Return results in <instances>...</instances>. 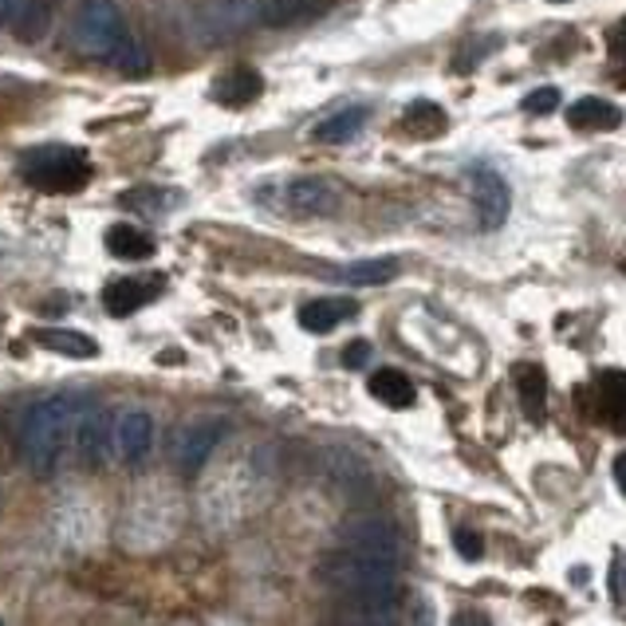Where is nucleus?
<instances>
[{
	"mask_svg": "<svg viewBox=\"0 0 626 626\" xmlns=\"http://www.w3.org/2000/svg\"><path fill=\"white\" fill-rule=\"evenodd\" d=\"M75 418H79V403L72 398H40L24 410L20 421V449H24V461L36 477H52L64 458V446L75 430Z\"/></svg>",
	"mask_w": 626,
	"mask_h": 626,
	"instance_id": "obj_1",
	"label": "nucleus"
},
{
	"mask_svg": "<svg viewBox=\"0 0 626 626\" xmlns=\"http://www.w3.org/2000/svg\"><path fill=\"white\" fill-rule=\"evenodd\" d=\"M398 571L403 568L386 560L339 548L336 556L319 563V580L336 587L339 595H351V603H374V598H398Z\"/></svg>",
	"mask_w": 626,
	"mask_h": 626,
	"instance_id": "obj_2",
	"label": "nucleus"
},
{
	"mask_svg": "<svg viewBox=\"0 0 626 626\" xmlns=\"http://www.w3.org/2000/svg\"><path fill=\"white\" fill-rule=\"evenodd\" d=\"M24 174L44 194H79L91 182V162L75 146H40L24 158Z\"/></svg>",
	"mask_w": 626,
	"mask_h": 626,
	"instance_id": "obj_3",
	"label": "nucleus"
},
{
	"mask_svg": "<svg viewBox=\"0 0 626 626\" xmlns=\"http://www.w3.org/2000/svg\"><path fill=\"white\" fill-rule=\"evenodd\" d=\"M339 543L347 552L371 556V560H386L394 568H403L406 560V540L398 532V524H391L386 516H351L339 528Z\"/></svg>",
	"mask_w": 626,
	"mask_h": 626,
	"instance_id": "obj_4",
	"label": "nucleus"
},
{
	"mask_svg": "<svg viewBox=\"0 0 626 626\" xmlns=\"http://www.w3.org/2000/svg\"><path fill=\"white\" fill-rule=\"evenodd\" d=\"M75 40L95 56H111L114 47L131 40V29H127L122 9L114 0H84L79 12H75Z\"/></svg>",
	"mask_w": 626,
	"mask_h": 626,
	"instance_id": "obj_5",
	"label": "nucleus"
},
{
	"mask_svg": "<svg viewBox=\"0 0 626 626\" xmlns=\"http://www.w3.org/2000/svg\"><path fill=\"white\" fill-rule=\"evenodd\" d=\"M224 433H229V421L224 418L194 421V426H186L178 433V441H174V465H178L182 477H197L209 465V458H213V449L221 446Z\"/></svg>",
	"mask_w": 626,
	"mask_h": 626,
	"instance_id": "obj_6",
	"label": "nucleus"
},
{
	"mask_svg": "<svg viewBox=\"0 0 626 626\" xmlns=\"http://www.w3.org/2000/svg\"><path fill=\"white\" fill-rule=\"evenodd\" d=\"M75 449L87 469H107L114 458V421L107 410H79L75 418Z\"/></svg>",
	"mask_w": 626,
	"mask_h": 626,
	"instance_id": "obj_7",
	"label": "nucleus"
},
{
	"mask_svg": "<svg viewBox=\"0 0 626 626\" xmlns=\"http://www.w3.org/2000/svg\"><path fill=\"white\" fill-rule=\"evenodd\" d=\"M469 182H473V201H477V221L485 233L501 229L508 221V206H513V194H508V182L496 174L493 166H473L469 169Z\"/></svg>",
	"mask_w": 626,
	"mask_h": 626,
	"instance_id": "obj_8",
	"label": "nucleus"
},
{
	"mask_svg": "<svg viewBox=\"0 0 626 626\" xmlns=\"http://www.w3.org/2000/svg\"><path fill=\"white\" fill-rule=\"evenodd\" d=\"M114 449L127 465H142L154 449V418L146 410H127L114 421Z\"/></svg>",
	"mask_w": 626,
	"mask_h": 626,
	"instance_id": "obj_9",
	"label": "nucleus"
},
{
	"mask_svg": "<svg viewBox=\"0 0 626 626\" xmlns=\"http://www.w3.org/2000/svg\"><path fill=\"white\" fill-rule=\"evenodd\" d=\"M591 394H595V421H603L615 433H626V374L603 371L591 383Z\"/></svg>",
	"mask_w": 626,
	"mask_h": 626,
	"instance_id": "obj_10",
	"label": "nucleus"
},
{
	"mask_svg": "<svg viewBox=\"0 0 626 626\" xmlns=\"http://www.w3.org/2000/svg\"><path fill=\"white\" fill-rule=\"evenodd\" d=\"M253 24H261V0H217L201 20V29L209 36H233V32L253 29Z\"/></svg>",
	"mask_w": 626,
	"mask_h": 626,
	"instance_id": "obj_11",
	"label": "nucleus"
},
{
	"mask_svg": "<svg viewBox=\"0 0 626 626\" xmlns=\"http://www.w3.org/2000/svg\"><path fill=\"white\" fill-rule=\"evenodd\" d=\"M288 206L296 209V213L328 217V213H336L339 194H336V186L323 178H296L288 186Z\"/></svg>",
	"mask_w": 626,
	"mask_h": 626,
	"instance_id": "obj_12",
	"label": "nucleus"
},
{
	"mask_svg": "<svg viewBox=\"0 0 626 626\" xmlns=\"http://www.w3.org/2000/svg\"><path fill=\"white\" fill-rule=\"evenodd\" d=\"M261 91H264V79L253 67H233V72H224L213 84V99L221 107H249L261 99Z\"/></svg>",
	"mask_w": 626,
	"mask_h": 626,
	"instance_id": "obj_13",
	"label": "nucleus"
},
{
	"mask_svg": "<svg viewBox=\"0 0 626 626\" xmlns=\"http://www.w3.org/2000/svg\"><path fill=\"white\" fill-rule=\"evenodd\" d=\"M513 378H516V394H520L524 418L543 421V414H548V374H543V366L520 363L513 371Z\"/></svg>",
	"mask_w": 626,
	"mask_h": 626,
	"instance_id": "obj_14",
	"label": "nucleus"
},
{
	"mask_svg": "<svg viewBox=\"0 0 626 626\" xmlns=\"http://www.w3.org/2000/svg\"><path fill=\"white\" fill-rule=\"evenodd\" d=\"M32 343L44 347V351H56V355L67 359H95L99 355V343L84 331H72V328H32L29 331Z\"/></svg>",
	"mask_w": 626,
	"mask_h": 626,
	"instance_id": "obj_15",
	"label": "nucleus"
},
{
	"mask_svg": "<svg viewBox=\"0 0 626 626\" xmlns=\"http://www.w3.org/2000/svg\"><path fill=\"white\" fill-rule=\"evenodd\" d=\"M568 122L575 131H618L623 127V111L615 103H607V99L587 95V99L568 107Z\"/></svg>",
	"mask_w": 626,
	"mask_h": 626,
	"instance_id": "obj_16",
	"label": "nucleus"
},
{
	"mask_svg": "<svg viewBox=\"0 0 626 626\" xmlns=\"http://www.w3.org/2000/svg\"><path fill=\"white\" fill-rule=\"evenodd\" d=\"M351 316H355L351 299H311V304L299 308V328L311 331V336H323V331H336Z\"/></svg>",
	"mask_w": 626,
	"mask_h": 626,
	"instance_id": "obj_17",
	"label": "nucleus"
},
{
	"mask_svg": "<svg viewBox=\"0 0 626 626\" xmlns=\"http://www.w3.org/2000/svg\"><path fill=\"white\" fill-rule=\"evenodd\" d=\"M154 296H158V288H154V284L114 281V284H107V288H103V308L111 311V316L127 319V316H134L139 308H146Z\"/></svg>",
	"mask_w": 626,
	"mask_h": 626,
	"instance_id": "obj_18",
	"label": "nucleus"
},
{
	"mask_svg": "<svg viewBox=\"0 0 626 626\" xmlns=\"http://www.w3.org/2000/svg\"><path fill=\"white\" fill-rule=\"evenodd\" d=\"M371 394L383 406H391V410H406V406H414V398H418L410 378H406L403 371H391V366L371 374Z\"/></svg>",
	"mask_w": 626,
	"mask_h": 626,
	"instance_id": "obj_19",
	"label": "nucleus"
},
{
	"mask_svg": "<svg viewBox=\"0 0 626 626\" xmlns=\"http://www.w3.org/2000/svg\"><path fill=\"white\" fill-rule=\"evenodd\" d=\"M366 107H343V111L328 114V119L316 127V139L319 142H331V146H339V142H351L359 131L366 127Z\"/></svg>",
	"mask_w": 626,
	"mask_h": 626,
	"instance_id": "obj_20",
	"label": "nucleus"
},
{
	"mask_svg": "<svg viewBox=\"0 0 626 626\" xmlns=\"http://www.w3.org/2000/svg\"><path fill=\"white\" fill-rule=\"evenodd\" d=\"M343 284H355V288H371V284H391L398 276V261L394 256H374V261H359L347 264L336 272Z\"/></svg>",
	"mask_w": 626,
	"mask_h": 626,
	"instance_id": "obj_21",
	"label": "nucleus"
},
{
	"mask_svg": "<svg viewBox=\"0 0 626 626\" xmlns=\"http://www.w3.org/2000/svg\"><path fill=\"white\" fill-rule=\"evenodd\" d=\"M107 253L119 261H146V256H154V241L134 224H114L107 233Z\"/></svg>",
	"mask_w": 626,
	"mask_h": 626,
	"instance_id": "obj_22",
	"label": "nucleus"
},
{
	"mask_svg": "<svg viewBox=\"0 0 626 626\" xmlns=\"http://www.w3.org/2000/svg\"><path fill=\"white\" fill-rule=\"evenodd\" d=\"M328 9V0H261V24H296Z\"/></svg>",
	"mask_w": 626,
	"mask_h": 626,
	"instance_id": "obj_23",
	"label": "nucleus"
},
{
	"mask_svg": "<svg viewBox=\"0 0 626 626\" xmlns=\"http://www.w3.org/2000/svg\"><path fill=\"white\" fill-rule=\"evenodd\" d=\"M403 127L414 139H433V134L446 131V111H441L438 103H430V99H418V103L406 107Z\"/></svg>",
	"mask_w": 626,
	"mask_h": 626,
	"instance_id": "obj_24",
	"label": "nucleus"
},
{
	"mask_svg": "<svg viewBox=\"0 0 626 626\" xmlns=\"http://www.w3.org/2000/svg\"><path fill=\"white\" fill-rule=\"evenodd\" d=\"M52 12H56V0H24V9L17 17V36L24 44H36L52 24Z\"/></svg>",
	"mask_w": 626,
	"mask_h": 626,
	"instance_id": "obj_25",
	"label": "nucleus"
},
{
	"mask_svg": "<svg viewBox=\"0 0 626 626\" xmlns=\"http://www.w3.org/2000/svg\"><path fill=\"white\" fill-rule=\"evenodd\" d=\"M107 59H111V64L119 67L122 75H146V72H150V52H146V47H142L134 36L127 40V44L114 47V52H111Z\"/></svg>",
	"mask_w": 626,
	"mask_h": 626,
	"instance_id": "obj_26",
	"label": "nucleus"
},
{
	"mask_svg": "<svg viewBox=\"0 0 626 626\" xmlns=\"http://www.w3.org/2000/svg\"><path fill=\"white\" fill-rule=\"evenodd\" d=\"M174 201H178V194H162V189H131V194H122V206L131 209V206H142V209H169L174 206Z\"/></svg>",
	"mask_w": 626,
	"mask_h": 626,
	"instance_id": "obj_27",
	"label": "nucleus"
},
{
	"mask_svg": "<svg viewBox=\"0 0 626 626\" xmlns=\"http://www.w3.org/2000/svg\"><path fill=\"white\" fill-rule=\"evenodd\" d=\"M607 47H611V75H615L618 84L626 87V20L618 24L615 32H611Z\"/></svg>",
	"mask_w": 626,
	"mask_h": 626,
	"instance_id": "obj_28",
	"label": "nucleus"
},
{
	"mask_svg": "<svg viewBox=\"0 0 626 626\" xmlns=\"http://www.w3.org/2000/svg\"><path fill=\"white\" fill-rule=\"evenodd\" d=\"M524 111L528 114H552L556 107H560V91L556 87H540V91H532V95H524Z\"/></svg>",
	"mask_w": 626,
	"mask_h": 626,
	"instance_id": "obj_29",
	"label": "nucleus"
},
{
	"mask_svg": "<svg viewBox=\"0 0 626 626\" xmlns=\"http://www.w3.org/2000/svg\"><path fill=\"white\" fill-rule=\"evenodd\" d=\"M453 548H458L461 560H481V556H485V540H481L473 528H458V532H453Z\"/></svg>",
	"mask_w": 626,
	"mask_h": 626,
	"instance_id": "obj_30",
	"label": "nucleus"
},
{
	"mask_svg": "<svg viewBox=\"0 0 626 626\" xmlns=\"http://www.w3.org/2000/svg\"><path fill=\"white\" fill-rule=\"evenodd\" d=\"M366 363H371V343H366V339H355V343H347L343 366H351V371H363Z\"/></svg>",
	"mask_w": 626,
	"mask_h": 626,
	"instance_id": "obj_31",
	"label": "nucleus"
},
{
	"mask_svg": "<svg viewBox=\"0 0 626 626\" xmlns=\"http://www.w3.org/2000/svg\"><path fill=\"white\" fill-rule=\"evenodd\" d=\"M611 595L618 603H626V556H615V568H611Z\"/></svg>",
	"mask_w": 626,
	"mask_h": 626,
	"instance_id": "obj_32",
	"label": "nucleus"
},
{
	"mask_svg": "<svg viewBox=\"0 0 626 626\" xmlns=\"http://www.w3.org/2000/svg\"><path fill=\"white\" fill-rule=\"evenodd\" d=\"M20 9H24V0H0V29H4L9 20H17Z\"/></svg>",
	"mask_w": 626,
	"mask_h": 626,
	"instance_id": "obj_33",
	"label": "nucleus"
},
{
	"mask_svg": "<svg viewBox=\"0 0 626 626\" xmlns=\"http://www.w3.org/2000/svg\"><path fill=\"white\" fill-rule=\"evenodd\" d=\"M453 626H493L481 611H461L458 618H453Z\"/></svg>",
	"mask_w": 626,
	"mask_h": 626,
	"instance_id": "obj_34",
	"label": "nucleus"
},
{
	"mask_svg": "<svg viewBox=\"0 0 626 626\" xmlns=\"http://www.w3.org/2000/svg\"><path fill=\"white\" fill-rule=\"evenodd\" d=\"M615 485H618V493L626 496V449L615 458Z\"/></svg>",
	"mask_w": 626,
	"mask_h": 626,
	"instance_id": "obj_35",
	"label": "nucleus"
},
{
	"mask_svg": "<svg viewBox=\"0 0 626 626\" xmlns=\"http://www.w3.org/2000/svg\"><path fill=\"white\" fill-rule=\"evenodd\" d=\"M347 626H355V623H347Z\"/></svg>",
	"mask_w": 626,
	"mask_h": 626,
	"instance_id": "obj_36",
	"label": "nucleus"
},
{
	"mask_svg": "<svg viewBox=\"0 0 626 626\" xmlns=\"http://www.w3.org/2000/svg\"><path fill=\"white\" fill-rule=\"evenodd\" d=\"M556 4H560V0H556Z\"/></svg>",
	"mask_w": 626,
	"mask_h": 626,
	"instance_id": "obj_37",
	"label": "nucleus"
}]
</instances>
